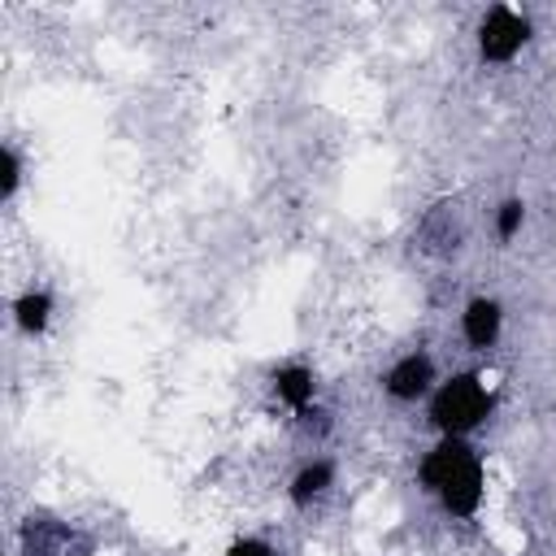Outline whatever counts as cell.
Returning a JSON list of instances; mask_svg holds the SVG:
<instances>
[{
    "label": "cell",
    "mask_w": 556,
    "mask_h": 556,
    "mask_svg": "<svg viewBox=\"0 0 556 556\" xmlns=\"http://www.w3.org/2000/svg\"><path fill=\"white\" fill-rule=\"evenodd\" d=\"M417 482L456 521L478 517L486 500V469L469 439H434V447L417 465Z\"/></svg>",
    "instance_id": "cell-1"
},
{
    "label": "cell",
    "mask_w": 556,
    "mask_h": 556,
    "mask_svg": "<svg viewBox=\"0 0 556 556\" xmlns=\"http://www.w3.org/2000/svg\"><path fill=\"white\" fill-rule=\"evenodd\" d=\"M495 413V391L478 369H460L452 378H439L434 395L426 400V421L439 439H469L482 430Z\"/></svg>",
    "instance_id": "cell-2"
},
{
    "label": "cell",
    "mask_w": 556,
    "mask_h": 556,
    "mask_svg": "<svg viewBox=\"0 0 556 556\" xmlns=\"http://www.w3.org/2000/svg\"><path fill=\"white\" fill-rule=\"evenodd\" d=\"M530 35H534V26H530V17L521 13V9H513V4H491L482 17H478V56L486 61V65H508V61H517L521 52H526V43H530Z\"/></svg>",
    "instance_id": "cell-3"
},
{
    "label": "cell",
    "mask_w": 556,
    "mask_h": 556,
    "mask_svg": "<svg viewBox=\"0 0 556 556\" xmlns=\"http://www.w3.org/2000/svg\"><path fill=\"white\" fill-rule=\"evenodd\" d=\"M434 387H439V365L426 348H413V352L395 356L382 374V395L395 400V404H421V400L434 395Z\"/></svg>",
    "instance_id": "cell-4"
},
{
    "label": "cell",
    "mask_w": 556,
    "mask_h": 556,
    "mask_svg": "<svg viewBox=\"0 0 556 556\" xmlns=\"http://www.w3.org/2000/svg\"><path fill=\"white\" fill-rule=\"evenodd\" d=\"M504 334V304L495 295H469L460 308V339L473 352H491Z\"/></svg>",
    "instance_id": "cell-5"
},
{
    "label": "cell",
    "mask_w": 556,
    "mask_h": 556,
    "mask_svg": "<svg viewBox=\"0 0 556 556\" xmlns=\"http://www.w3.org/2000/svg\"><path fill=\"white\" fill-rule=\"evenodd\" d=\"M334 478H339V469H334L330 456H308V460L291 473V482H287L291 508H313V504H321V500L334 491Z\"/></svg>",
    "instance_id": "cell-6"
},
{
    "label": "cell",
    "mask_w": 556,
    "mask_h": 556,
    "mask_svg": "<svg viewBox=\"0 0 556 556\" xmlns=\"http://www.w3.org/2000/svg\"><path fill=\"white\" fill-rule=\"evenodd\" d=\"M269 391H274V400L287 404L291 413H308V408L317 404V374H313V365H304V361H287V365L274 369Z\"/></svg>",
    "instance_id": "cell-7"
},
{
    "label": "cell",
    "mask_w": 556,
    "mask_h": 556,
    "mask_svg": "<svg viewBox=\"0 0 556 556\" xmlns=\"http://www.w3.org/2000/svg\"><path fill=\"white\" fill-rule=\"evenodd\" d=\"M52 313H56V300H52V291H43V287H26V291L13 300V326H17L22 334H30V339L52 326Z\"/></svg>",
    "instance_id": "cell-8"
},
{
    "label": "cell",
    "mask_w": 556,
    "mask_h": 556,
    "mask_svg": "<svg viewBox=\"0 0 556 556\" xmlns=\"http://www.w3.org/2000/svg\"><path fill=\"white\" fill-rule=\"evenodd\" d=\"M521 226H526V200H521V195L500 200V204H495V239L508 243V239L521 235Z\"/></svg>",
    "instance_id": "cell-9"
},
{
    "label": "cell",
    "mask_w": 556,
    "mask_h": 556,
    "mask_svg": "<svg viewBox=\"0 0 556 556\" xmlns=\"http://www.w3.org/2000/svg\"><path fill=\"white\" fill-rule=\"evenodd\" d=\"M0 161H4V178H0V195L4 200H13L17 195V187H22V152L13 148V143H4V152H0Z\"/></svg>",
    "instance_id": "cell-10"
},
{
    "label": "cell",
    "mask_w": 556,
    "mask_h": 556,
    "mask_svg": "<svg viewBox=\"0 0 556 556\" xmlns=\"http://www.w3.org/2000/svg\"><path fill=\"white\" fill-rule=\"evenodd\" d=\"M226 556H274V547L261 534H239V539H230Z\"/></svg>",
    "instance_id": "cell-11"
}]
</instances>
